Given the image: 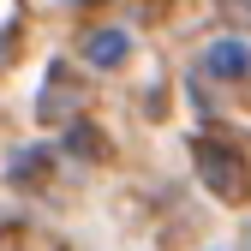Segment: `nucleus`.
<instances>
[{"label":"nucleus","instance_id":"f257e3e1","mask_svg":"<svg viewBox=\"0 0 251 251\" xmlns=\"http://www.w3.org/2000/svg\"><path fill=\"white\" fill-rule=\"evenodd\" d=\"M245 48L239 42H222V48H209V72H245V60H239Z\"/></svg>","mask_w":251,"mask_h":251}]
</instances>
